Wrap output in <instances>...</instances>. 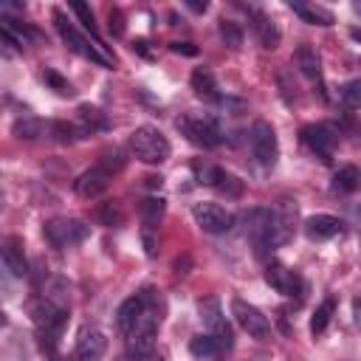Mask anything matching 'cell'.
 Returning <instances> with one entry per match:
<instances>
[{"label": "cell", "instance_id": "obj_29", "mask_svg": "<svg viewBox=\"0 0 361 361\" xmlns=\"http://www.w3.org/2000/svg\"><path fill=\"white\" fill-rule=\"evenodd\" d=\"M338 96H341V102H344L350 110H358V107H361V79L344 82V85L338 87Z\"/></svg>", "mask_w": 361, "mask_h": 361}, {"label": "cell", "instance_id": "obj_36", "mask_svg": "<svg viewBox=\"0 0 361 361\" xmlns=\"http://www.w3.org/2000/svg\"><path fill=\"white\" fill-rule=\"evenodd\" d=\"M169 48H172L175 54H183V56H195V54H197V48H195L192 42H172Z\"/></svg>", "mask_w": 361, "mask_h": 361}, {"label": "cell", "instance_id": "obj_9", "mask_svg": "<svg viewBox=\"0 0 361 361\" xmlns=\"http://www.w3.org/2000/svg\"><path fill=\"white\" fill-rule=\"evenodd\" d=\"M42 231H45L48 243L56 248H71L87 237V226L82 220H51V223H45Z\"/></svg>", "mask_w": 361, "mask_h": 361}, {"label": "cell", "instance_id": "obj_2", "mask_svg": "<svg viewBox=\"0 0 361 361\" xmlns=\"http://www.w3.org/2000/svg\"><path fill=\"white\" fill-rule=\"evenodd\" d=\"M130 149H133V155H135L141 164H164V161L169 158V152H172L166 135H164L158 127H149V124L138 127V130L130 135Z\"/></svg>", "mask_w": 361, "mask_h": 361}, {"label": "cell", "instance_id": "obj_21", "mask_svg": "<svg viewBox=\"0 0 361 361\" xmlns=\"http://www.w3.org/2000/svg\"><path fill=\"white\" fill-rule=\"evenodd\" d=\"M254 31H257V39H259V45H262L265 51H274V48H279V39H282V34H279V28H276V23H274L271 17H265V14H257V17H254Z\"/></svg>", "mask_w": 361, "mask_h": 361}, {"label": "cell", "instance_id": "obj_38", "mask_svg": "<svg viewBox=\"0 0 361 361\" xmlns=\"http://www.w3.org/2000/svg\"><path fill=\"white\" fill-rule=\"evenodd\" d=\"M353 316H355V324H358V330H361V296L353 299Z\"/></svg>", "mask_w": 361, "mask_h": 361}, {"label": "cell", "instance_id": "obj_22", "mask_svg": "<svg viewBox=\"0 0 361 361\" xmlns=\"http://www.w3.org/2000/svg\"><path fill=\"white\" fill-rule=\"evenodd\" d=\"M361 186V169L358 166H341L336 175H333V183H330V189L336 192V195H350V192H355Z\"/></svg>", "mask_w": 361, "mask_h": 361}, {"label": "cell", "instance_id": "obj_33", "mask_svg": "<svg viewBox=\"0 0 361 361\" xmlns=\"http://www.w3.org/2000/svg\"><path fill=\"white\" fill-rule=\"evenodd\" d=\"M71 8H73V14H76V17L82 20V25H85V28H87L90 34H96V23H93V11H90V8L85 6V3H73Z\"/></svg>", "mask_w": 361, "mask_h": 361}, {"label": "cell", "instance_id": "obj_34", "mask_svg": "<svg viewBox=\"0 0 361 361\" xmlns=\"http://www.w3.org/2000/svg\"><path fill=\"white\" fill-rule=\"evenodd\" d=\"M99 164H102V166H107L110 172H118V169L124 166V155H121V152H107Z\"/></svg>", "mask_w": 361, "mask_h": 361}, {"label": "cell", "instance_id": "obj_10", "mask_svg": "<svg viewBox=\"0 0 361 361\" xmlns=\"http://www.w3.org/2000/svg\"><path fill=\"white\" fill-rule=\"evenodd\" d=\"M192 217H195V223H197L206 234H223V231H228L231 223H234V217H231L223 206H217V203H195V206H192Z\"/></svg>", "mask_w": 361, "mask_h": 361}, {"label": "cell", "instance_id": "obj_15", "mask_svg": "<svg viewBox=\"0 0 361 361\" xmlns=\"http://www.w3.org/2000/svg\"><path fill=\"white\" fill-rule=\"evenodd\" d=\"M197 175H200V183L214 186V189H220V192H226L231 197H240L243 195V180H237L234 175H228L220 166H203V169H197Z\"/></svg>", "mask_w": 361, "mask_h": 361}, {"label": "cell", "instance_id": "obj_35", "mask_svg": "<svg viewBox=\"0 0 361 361\" xmlns=\"http://www.w3.org/2000/svg\"><path fill=\"white\" fill-rule=\"evenodd\" d=\"M110 31L118 37V34H124V20H121V11L118 8H110Z\"/></svg>", "mask_w": 361, "mask_h": 361}, {"label": "cell", "instance_id": "obj_23", "mask_svg": "<svg viewBox=\"0 0 361 361\" xmlns=\"http://www.w3.org/2000/svg\"><path fill=\"white\" fill-rule=\"evenodd\" d=\"M11 133H14L17 138H25V141H34V138H39V135H45V133H51V124H45V121H39V118H34V116H23V118H17V121H14V127H11Z\"/></svg>", "mask_w": 361, "mask_h": 361}, {"label": "cell", "instance_id": "obj_13", "mask_svg": "<svg viewBox=\"0 0 361 361\" xmlns=\"http://www.w3.org/2000/svg\"><path fill=\"white\" fill-rule=\"evenodd\" d=\"M107 353V336L99 327H85L76 338V358L79 361H99Z\"/></svg>", "mask_w": 361, "mask_h": 361}, {"label": "cell", "instance_id": "obj_8", "mask_svg": "<svg viewBox=\"0 0 361 361\" xmlns=\"http://www.w3.org/2000/svg\"><path fill=\"white\" fill-rule=\"evenodd\" d=\"M302 141L307 144L310 152H316L324 164H330L338 135H336V130L330 124H307V127H302Z\"/></svg>", "mask_w": 361, "mask_h": 361}, {"label": "cell", "instance_id": "obj_11", "mask_svg": "<svg viewBox=\"0 0 361 361\" xmlns=\"http://www.w3.org/2000/svg\"><path fill=\"white\" fill-rule=\"evenodd\" d=\"M265 282L276 290V293H282V296H299L302 293V276L296 274V271H290L288 265H282V262H271L268 268H265Z\"/></svg>", "mask_w": 361, "mask_h": 361}, {"label": "cell", "instance_id": "obj_30", "mask_svg": "<svg viewBox=\"0 0 361 361\" xmlns=\"http://www.w3.org/2000/svg\"><path fill=\"white\" fill-rule=\"evenodd\" d=\"M42 79H45V85H51L59 96H73V87H71V82L68 79H62L56 71H51V68H45L42 71Z\"/></svg>", "mask_w": 361, "mask_h": 361}, {"label": "cell", "instance_id": "obj_40", "mask_svg": "<svg viewBox=\"0 0 361 361\" xmlns=\"http://www.w3.org/2000/svg\"><path fill=\"white\" fill-rule=\"evenodd\" d=\"M350 37H353L355 42H361V28H353V31H350Z\"/></svg>", "mask_w": 361, "mask_h": 361}, {"label": "cell", "instance_id": "obj_37", "mask_svg": "<svg viewBox=\"0 0 361 361\" xmlns=\"http://www.w3.org/2000/svg\"><path fill=\"white\" fill-rule=\"evenodd\" d=\"M186 8L195 11V14H203V11L209 8V3H206V0H203V3H197V0H186Z\"/></svg>", "mask_w": 361, "mask_h": 361}, {"label": "cell", "instance_id": "obj_12", "mask_svg": "<svg viewBox=\"0 0 361 361\" xmlns=\"http://www.w3.org/2000/svg\"><path fill=\"white\" fill-rule=\"evenodd\" d=\"M110 178H113V172H110L107 166L96 164V166L85 169V172L73 180V189H76V195H79V197H96V195H102V192L107 189Z\"/></svg>", "mask_w": 361, "mask_h": 361}, {"label": "cell", "instance_id": "obj_27", "mask_svg": "<svg viewBox=\"0 0 361 361\" xmlns=\"http://www.w3.org/2000/svg\"><path fill=\"white\" fill-rule=\"evenodd\" d=\"M189 353H192L195 358H212V355L220 353V347H217V341L206 333V336H195V338L189 341Z\"/></svg>", "mask_w": 361, "mask_h": 361}, {"label": "cell", "instance_id": "obj_19", "mask_svg": "<svg viewBox=\"0 0 361 361\" xmlns=\"http://www.w3.org/2000/svg\"><path fill=\"white\" fill-rule=\"evenodd\" d=\"M189 82H192V90L200 99H206V102H223L220 93H217V79H214V73L209 68H195L192 76H189Z\"/></svg>", "mask_w": 361, "mask_h": 361}, {"label": "cell", "instance_id": "obj_26", "mask_svg": "<svg viewBox=\"0 0 361 361\" xmlns=\"http://www.w3.org/2000/svg\"><path fill=\"white\" fill-rule=\"evenodd\" d=\"M333 313H336V299L330 296V299H324V302L316 307V313H313V319H310V333H313V336H322V333L327 330Z\"/></svg>", "mask_w": 361, "mask_h": 361}, {"label": "cell", "instance_id": "obj_14", "mask_svg": "<svg viewBox=\"0 0 361 361\" xmlns=\"http://www.w3.org/2000/svg\"><path fill=\"white\" fill-rule=\"evenodd\" d=\"M341 231H344V223H341L338 217H333V214H313V217L305 220V234H307V240H313V243L333 240V237H338Z\"/></svg>", "mask_w": 361, "mask_h": 361}, {"label": "cell", "instance_id": "obj_3", "mask_svg": "<svg viewBox=\"0 0 361 361\" xmlns=\"http://www.w3.org/2000/svg\"><path fill=\"white\" fill-rule=\"evenodd\" d=\"M54 20H56V31L62 34V39L68 42L71 51H76L79 56H85V59H90V62H96V65H102V68H113V56H107V54L102 51V42H99V39H96V42H87V39L68 23V17H65L62 11H54Z\"/></svg>", "mask_w": 361, "mask_h": 361}, {"label": "cell", "instance_id": "obj_31", "mask_svg": "<svg viewBox=\"0 0 361 361\" xmlns=\"http://www.w3.org/2000/svg\"><path fill=\"white\" fill-rule=\"evenodd\" d=\"M51 133H54V138L62 141V144H71V141L76 138V130H73L71 124H65V121H54V124H51Z\"/></svg>", "mask_w": 361, "mask_h": 361}, {"label": "cell", "instance_id": "obj_32", "mask_svg": "<svg viewBox=\"0 0 361 361\" xmlns=\"http://www.w3.org/2000/svg\"><path fill=\"white\" fill-rule=\"evenodd\" d=\"M99 217L104 220V226H121V220H124L116 203H104V206L99 209Z\"/></svg>", "mask_w": 361, "mask_h": 361}, {"label": "cell", "instance_id": "obj_41", "mask_svg": "<svg viewBox=\"0 0 361 361\" xmlns=\"http://www.w3.org/2000/svg\"><path fill=\"white\" fill-rule=\"evenodd\" d=\"M353 8H355V14H361V3H353Z\"/></svg>", "mask_w": 361, "mask_h": 361}, {"label": "cell", "instance_id": "obj_39", "mask_svg": "<svg viewBox=\"0 0 361 361\" xmlns=\"http://www.w3.org/2000/svg\"><path fill=\"white\" fill-rule=\"evenodd\" d=\"M135 361H166V358H164L161 353H155V350H152V353H147V355H138Z\"/></svg>", "mask_w": 361, "mask_h": 361}, {"label": "cell", "instance_id": "obj_18", "mask_svg": "<svg viewBox=\"0 0 361 361\" xmlns=\"http://www.w3.org/2000/svg\"><path fill=\"white\" fill-rule=\"evenodd\" d=\"M3 265L11 276H25L28 274V262H25V254H23V245L17 237H8L3 243Z\"/></svg>", "mask_w": 361, "mask_h": 361}, {"label": "cell", "instance_id": "obj_4", "mask_svg": "<svg viewBox=\"0 0 361 361\" xmlns=\"http://www.w3.org/2000/svg\"><path fill=\"white\" fill-rule=\"evenodd\" d=\"M197 316H200V322L206 324L209 336L217 341L220 353L234 347V333H231V324L226 322V316H223V310H220V299H217V296L200 299V302H197Z\"/></svg>", "mask_w": 361, "mask_h": 361}, {"label": "cell", "instance_id": "obj_24", "mask_svg": "<svg viewBox=\"0 0 361 361\" xmlns=\"http://www.w3.org/2000/svg\"><path fill=\"white\" fill-rule=\"evenodd\" d=\"M138 212H141V223H144V231L152 234L161 223V214H164V200L161 197H144L138 203Z\"/></svg>", "mask_w": 361, "mask_h": 361}, {"label": "cell", "instance_id": "obj_20", "mask_svg": "<svg viewBox=\"0 0 361 361\" xmlns=\"http://www.w3.org/2000/svg\"><path fill=\"white\" fill-rule=\"evenodd\" d=\"M296 65H299L305 79L322 85V62H319V56H316V51L310 45H299L296 48Z\"/></svg>", "mask_w": 361, "mask_h": 361}, {"label": "cell", "instance_id": "obj_1", "mask_svg": "<svg viewBox=\"0 0 361 361\" xmlns=\"http://www.w3.org/2000/svg\"><path fill=\"white\" fill-rule=\"evenodd\" d=\"M144 293H147L144 310H141V316H138L133 333L127 336V347H130V353H133L135 358L152 353L155 333H158V327H161V305H158V296H155V290H149V288H147Z\"/></svg>", "mask_w": 361, "mask_h": 361}, {"label": "cell", "instance_id": "obj_17", "mask_svg": "<svg viewBox=\"0 0 361 361\" xmlns=\"http://www.w3.org/2000/svg\"><path fill=\"white\" fill-rule=\"evenodd\" d=\"M288 8H290L302 23H310V25H333V23H336L333 11H327V8L316 6V3H296V0H290Z\"/></svg>", "mask_w": 361, "mask_h": 361}, {"label": "cell", "instance_id": "obj_28", "mask_svg": "<svg viewBox=\"0 0 361 361\" xmlns=\"http://www.w3.org/2000/svg\"><path fill=\"white\" fill-rule=\"evenodd\" d=\"M217 31H220V39L228 45V48H240L243 45V28L234 23V20H220L217 23Z\"/></svg>", "mask_w": 361, "mask_h": 361}, {"label": "cell", "instance_id": "obj_25", "mask_svg": "<svg viewBox=\"0 0 361 361\" xmlns=\"http://www.w3.org/2000/svg\"><path fill=\"white\" fill-rule=\"evenodd\" d=\"M79 121L85 124V133H96V130H107L110 127L107 116L93 104H82L79 107Z\"/></svg>", "mask_w": 361, "mask_h": 361}, {"label": "cell", "instance_id": "obj_5", "mask_svg": "<svg viewBox=\"0 0 361 361\" xmlns=\"http://www.w3.org/2000/svg\"><path fill=\"white\" fill-rule=\"evenodd\" d=\"M178 127L183 130V135L192 144H197L203 149H212V147H217L223 141V130L212 116H186V118L178 121Z\"/></svg>", "mask_w": 361, "mask_h": 361}, {"label": "cell", "instance_id": "obj_16", "mask_svg": "<svg viewBox=\"0 0 361 361\" xmlns=\"http://www.w3.org/2000/svg\"><path fill=\"white\" fill-rule=\"evenodd\" d=\"M144 302H147V293L141 290V293H135V296H130V299H124V302L118 305L116 322H118V330H121L124 336L133 333V327H135V322H138V316H141V310H144Z\"/></svg>", "mask_w": 361, "mask_h": 361}, {"label": "cell", "instance_id": "obj_7", "mask_svg": "<svg viewBox=\"0 0 361 361\" xmlns=\"http://www.w3.org/2000/svg\"><path fill=\"white\" fill-rule=\"evenodd\" d=\"M231 313H234L237 324H240L251 338H257V341H268V338H271V322H268V316H262L259 307L248 305L245 299H234V302H231Z\"/></svg>", "mask_w": 361, "mask_h": 361}, {"label": "cell", "instance_id": "obj_6", "mask_svg": "<svg viewBox=\"0 0 361 361\" xmlns=\"http://www.w3.org/2000/svg\"><path fill=\"white\" fill-rule=\"evenodd\" d=\"M251 152H254L257 164L265 166V169H271V166L276 164V158H279L276 133H274V127H271L268 121H262V118L251 124Z\"/></svg>", "mask_w": 361, "mask_h": 361}]
</instances>
